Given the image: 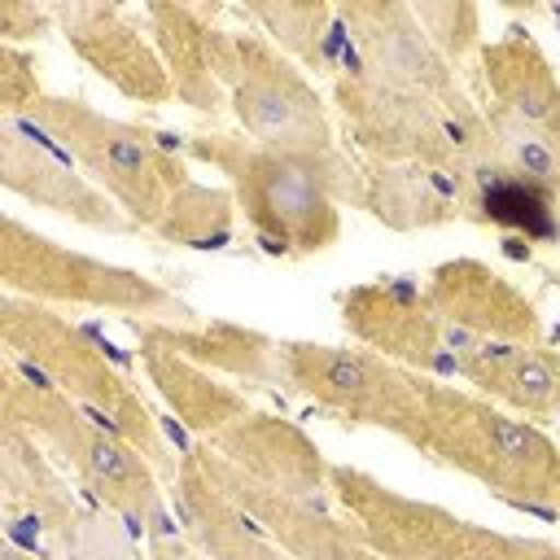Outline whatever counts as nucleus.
Listing matches in <instances>:
<instances>
[{
  "label": "nucleus",
  "instance_id": "nucleus-1",
  "mask_svg": "<svg viewBox=\"0 0 560 560\" xmlns=\"http://www.w3.org/2000/svg\"><path fill=\"white\" fill-rule=\"evenodd\" d=\"M184 158L228 175L236 210L245 214L267 254H324L341 241L337 201L363 210V166H354L346 153L337 162H298L254 144L249 136L201 127L184 136Z\"/></svg>",
  "mask_w": 560,
  "mask_h": 560
},
{
  "label": "nucleus",
  "instance_id": "nucleus-2",
  "mask_svg": "<svg viewBox=\"0 0 560 560\" xmlns=\"http://www.w3.org/2000/svg\"><path fill=\"white\" fill-rule=\"evenodd\" d=\"M0 416L18 420L48 455L52 464L74 477V486L127 521L131 534H166V499H162V472L114 429H105L88 407H79L70 394L48 385L44 376L26 372L18 359L4 354L0 368Z\"/></svg>",
  "mask_w": 560,
  "mask_h": 560
},
{
  "label": "nucleus",
  "instance_id": "nucleus-3",
  "mask_svg": "<svg viewBox=\"0 0 560 560\" xmlns=\"http://www.w3.org/2000/svg\"><path fill=\"white\" fill-rule=\"evenodd\" d=\"M0 341L4 354L18 359L26 372L44 376L61 394H70L79 407H88L105 429L127 438L158 472L162 481H175L179 455L166 451V438L140 398V389L114 368V359L101 350L96 337H88L74 319H66L57 306L4 293L0 298Z\"/></svg>",
  "mask_w": 560,
  "mask_h": 560
},
{
  "label": "nucleus",
  "instance_id": "nucleus-4",
  "mask_svg": "<svg viewBox=\"0 0 560 560\" xmlns=\"http://www.w3.org/2000/svg\"><path fill=\"white\" fill-rule=\"evenodd\" d=\"M442 468H455L508 503L556 508L560 494V442L525 416L499 402L424 376V442Z\"/></svg>",
  "mask_w": 560,
  "mask_h": 560
},
{
  "label": "nucleus",
  "instance_id": "nucleus-5",
  "mask_svg": "<svg viewBox=\"0 0 560 560\" xmlns=\"http://www.w3.org/2000/svg\"><path fill=\"white\" fill-rule=\"evenodd\" d=\"M18 118L39 127L144 232H153L171 197L184 184H192L184 162V136L149 131L140 122L109 118L79 96H52V92H44Z\"/></svg>",
  "mask_w": 560,
  "mask_h": 560
},
{
  "label": "nucleus",
  "instance_id": "nucleus-6",
  "mask_svg": "<svg viewBox=\"0 0 560 560\" xmlns=\"http://www.w3.org/2000/svg\"><path fill=\"white\" fill-rule=\"evenodd\" d=\"M328 486L337 508L385 560H560V542L551 538L477 525L442 503L402 494L354 464H332Z\"/></svg>",
  "mask_w": 560,
  "mask_h": 560
},
{
  "label": "nucleus",
  "instance_id": "nucleus-7",
  "mask_svg": "<svg viewBox=\"0 0 560 560\" xmlns=\"http://www.w3.org/2000/svg\"><path fill=\"white\" fill-rule=\"evenodd\" d=\"M0 284L4 293L44 302V306H88L114 311L122 319H158V324H201L188 302H179L166 284L105 262L96 254L70 249L18 214L0 219Z\"/></svg>",
  "mask_w": 560,
  "mask_h": 560
},
{
  "label": "nucleus",
  "instance_id": "nucleus-8",
  "mask_svg": "<svg viewBox=\"0 0 560 560\" xmlns=\"http://www.w3.org/2000/svg\"><path fill=\"white\" fill-rule=\"evenodd\" d=\"M289 389L350 429H385L416 451L424 442V376L363 346L289 341Z\"/></svg>",
  "mask_w": 560,
  "mask_h": 560
},
{
  "label": "nucleus",
  "instance_id": "nucleus-9",
  "mask_svg": "<svg viewBox=\"0 0 560 560\" xmlns=\"http://www.w3.org/2000/svg\"><path fill=\"white\" fill-rule=\"evenodd\" d=\"M228 92H232V118L241 122V136H249L254 144L276 149L298 162H337L341 158L332 118H328L315 83L262 31L236 35V74H232Z\"/></svg>",
  "mask_w": 560,
  "mask_h": 560
},
{
  "label": "nucleus",
  "instance_id": "nucleus-10",
  "mask_svg": "<svg viewBox=\"0 0 560 560\" xmlns=\"http://www.w3.org/2000/svg\"><path fill=\"white\" fill-rule=\"evenodd\" d=\"M346 57H350V39H346ZM332 105L363 162H424L455 179V131H451L455 105L446 109L424 92L381 83L363 74L354 57L341 61V70L332 74Z\"/></svg>",
  "mask_w": 560,
  "mask_h": 560
},
{
  "label": "nucleus",
  "instance_id": "nucleus-11",
  "mask_svg": "<svg viewBox=\"0 0 560 560\" xmlns=\"http://www.w3.org/2000/svg\"><path fill=\"white\" fill-rule=\"evenodd\" d=\"M337 18L346 26L350 57L363 74L407 92H424L446 109L468 101L459 70L433 48L407 0H346L337 4Z\"/></svg>",
  "mask_w": 560,
  "mask_h": 560
},
{
  "label": "nucleus",
  "instance_id": "nucleus-12",
  "mask_svg": "<svg viewBox=\"0 0 560 560\" xmlns=\"http://www.w3.org/2000/svg\"><path fill=\"white\" fill-rule=\"evenodd\" d=\"M0 184L39 206L52 210L79 228L105 232V236H131L140 232L109 192H101L39 127H31L26 118H4L0 122Z\"/></svg>",
  "mask_w": 560,
  "mask_h": 560
},
{
  "label": "nucleus",
  "instance_id": "nucleus-13",
  "mask_svg": "<svg viewBox=\"0 0 560 560\" xmlns=\"http://www.w3.org/2000/svg\"><path fill=\"white\" fill-rule=\"evenodd\" d=\"M192 455L206 468V477L289 551V560H385L381 551L368 547V538L359 534V525L350 516L328 512V499H298V494L258 486L254 477H245L236 464H228L206 442L192 446Z\"/></svg>",
  "mask_w": 560,
  "mask_h": 560
},
{
  "label": "nucleus",
  "instance_id": "nucleus-14",
  "mask_svg": "<svg viewBox=\"0 0 560 560\" xmlns=\"http://www.w3.org/2000/svg\"><path fill=\"white\" fill-rule=\"evenodd\" d=\"M61 39L70 52L105 79L118 96L136 105H166L175 101V83L166 74V61L158 57L149 26H140L118 4H92V0H57L48 4Z\"/></svg>",
  "mask_w": 560,
  "mask_h": 560
},
{
  "label": "nucleus",
  "instance_id": "nucleus-15",
  "mask_svg": "<svg viewBox=\"0 0 560 560\" xmlns=\"http://www.w3.org/2000/svg\"><path fill=\"white\" fill-rule=\"evenodd\" d=\"M424 302L446 324V341H508V346H547L534 298L494 271L481 258H446L424 284Z\"/></svg>",
  "mask_w": 560,
  "mask_h": 560
},
{
  "label": "nucleus",
  "instance_id": "nucleus-16",
  "mask_svg": "<svg viewBox=\"0 0 560 560\" xmlns=\"http://www.w3.org/2000/svg\"><path fill=\"white\" fill-rule=\"evenodd\" d=\"M223 4H144L140 18L149 26V39L158 57L166 61V74L175 83V101L188 105L201 118H219L232 109V74H236V35L214 26Z\"/></svg>",
  "mask_w": 560,
  "mask_h": 560
},
{
  "label": "nucleus",
  "instance_id": "nucleus-17",
  "mask_svg": "<svg viewBox=\"0 0 560 560\" xmlns=\"http://www.w3.org/2000/svg\"><path fill=\"white\" fill-rule=\"evenodd\" d=\"M341 328L372 354L394 359L420 376L455 372L446 324L424 302L420 284L411 280H368L337 293Z\"/></svg>",
  "mask_w": 560,
  "mask_h": 560
},
{
  "label": "nucleus",
  "instance_id": "nucleus-18",
  "mask_svg": "<svg viewBox=\"0 0 560 560\" xmlns=\"http://www.w3.org/2000/svg\"><path fill=\"white\" fill-rule=\"evenodd\" d=\"M206 446L219 451L228 464H236L258 486H271L280 494H298V499H328L332 494V486H328L332 464L324 459L315 438L284 416L249 407L228 429H219Z\"/></svg>",
  "mask_w": 560,
  "mask_h": 560
},
{
  "label": "nucleus",
  "instance_id": "nucleus-19",
  "mask_svg": "<svg viewBox=\"0 0 560 560\" xmlns=\"http://www.w3.org/2000/svg\"><path fill=\"white\" fill-rule=\"evenodd\" d=\"M136 341L175 350L206 372L236 376L262 389H289V341L245 328L236 319H201V324H158V319H127Z\"/></svg>",
  "mask_w": 560,
  "mask_h": 560
},
{
  "label": "nucleus",
  "instance_id": "nucleus-20",
  "mask_svg": "<svg viewBox=\"0 0 560 560\" xmlns=\"http://www.w3.org/2000/svg\"><path fill=\"white\" fill-rule=\"evenodd\" d=\"M451 368L512 416L560 420V354L547 346L451 341Z\"/></svg>",
  "mask_w": 560,
  "mask_h": 560
},
{
  "label": "nucleus",
  "instance_id": "nucleus-21",
  "mask_svg": "<svg viewBox=\"0 0 560 560\" xmlns=\"http://www.w3.org/2000/svg\"><path fill=\"white\" fill-rule=\"evenodd\" d=\"M477 74L490 109L560 136V74L525 26H508L499 39H481Z\"/></svg>",
  "mask_w": 560,
  "mask_h": 560
},
{
  "label": "nucleus",
  "instance_id": "nucleus-22",
  "mask_svg": "<svg viewBox=\"0 0 560 560\" xmlns=\"http://www.w3.org/2000/svg\"><path fill=\"white\" fill-rule=\"evenodd\" d=\"M171 490H175V508L188 525V538L210 560H289V551L206 477L192 446L179 451V468H175Z\"/></svg>",
  "mask_w": 560,
  "mask_h": 560
},
{
  "label": "nucleus",
  "instance_id": "nucleus-23",
  "mask_svg": "<svg viewBox=\"0 0 560 560\" xmlns=\"http://www.w3.org/2000/svg\"><path fill=\"white\" fill-rule=\"evenodd\" d=\"M363 210L389 232H424L464 219L459 184L424 162H359Z\"/></svg>",
  "mask_w": 560,
  "mask_h": 560
},
{
  "label": "nucleus",
  "instance_id": "nucleus-24",
  "mask_svg": "<svg viewBox=\"0 0 560 560\" xmlns=\"http://www.w3.org/2000/svg\"><path fill=\"white\" fill-rule=\"evenodd\" d=\"M140 368L149 376V385L162 394V402L179 416V424L188 433H197L201 442H210L219 429H228L236 416L249 411L245 394L223 385L214 372L197 368L192 359L162 350V346H144L140 341Z\"/></svg>",
  "mask_w": 560,
  "mask_h": 560
},
{
  "label": "nucleus",
  "instance_id": "nucleus-25",
  "mask_svg": "<svg viewBox=\"0 0 560 560\" xmlns=\"http://www.w3.org/2000/svg\"><path fill=\"white\" fill-rule=\"evenodd\" d=\"M249 22L262 26V35L293 57L302 70H324L328 79L346 61V26L332 4L324 0H249L241 4Z\"/></svg>",
  "mask_w": 560,
  "mask_h": 560
},
{
  "label": "nucleus",
  "instance_id": "nucleus-26",
  "mask_svg": "<svg viewBox=\"0 0 560 560\" xmlns=\"http://www.w3.org/2000/svg\"><path fill=\"white\" fill-rule=\"evenodd\" d=\"M232 223H236V197L232 188H206V184H184L166 214L158 219L153 236L166 245H184V249H223L232 241Z\"/></svg>",
  "mask_w": 560,
  "mask_h": 560
},
{
  "label": "nucleus",
  "instance_id": "nucleus-27",
  "mask_svg": "<svg viewBox=\"0 0 560 560\" xmlns=\"http://www.w3.org/2000/svg\"><path fill=\"white\" fill-rule=\"evenodd\" d=\"M44 556L48 560H153L149 551H140L127 521L92 503L88 494L70 512V521L44 542Z\"/></svg>",
  "mask_w": 560,
  "mask_h": 560
},
{
  "label": "nucleus",
  "instance_id": "nucleus-28",
  "mask_svg": "<svg viewBox=\"0 0 560 560\" xmlns=\"http://www.w3.org/2000/svg\"><path fill=\"white\" fill-rule=\"evenodd\" d=\"M481 114H486V127H490L499 153L508 158V166L560 206V136L529 127V122H521L503 109H490V105H481Z\"/></svg>",
  "mask_w": 560,
  "mask_h": 560
},
{
  "label": "nucleus",
  "instance_id": "nucleus-29",
  "mask_svg": "<svg viewBox=\"0 0 560 560\" xmlns=\"http://www.w3.org/2000/svg\"><path fill=\"white\" fill-rule=\"evenodd\" d=\"M416 22L424 26V35L433 39V48L459 70L468 57H477L481 48V9L468 0H420L411 4Z\"/></svg>",
  "mask_w": 560,
  "mask_h": 560
},
{
  "label": "nucleus",
  "instance_id": "nucleus-30",
  "mask_svg": "<svg viewBox=\"0 0 560 560\" xmlns=\"http://www.w3.org/2000/svg\"><path fill=\"white\" fill-rule=\"evenodd\" d=\"M39 96H44V88H39V61H35V52H26L18 44H0V114L4 118H18Z\"/></svg>",
  "mask_w": 560,
  "mask_h": 560
},
{
  "label": "nucleus",
  "instance_id": "nucleus-31",
  "mask_svg": "<svg viewBox=\"0 0 560 560\" xmlns=\"http://www.w3.org/2000/svg\"><path fill=\"white\" fill-rule=\"evenodd\" d=\"M52 22V9L39 4H22V0H0V44H22V39H39Z\"/></svg>",
  "mask_w": 560,
  "mask_h": 560
},
{
  "label": "nucleus",
  "instance_id": "nucleus-32",
  "mask_svg": "<svg viewBox=\"0 0 560 560\" xmlns=\"http://www.w3.org/2000/svg\"><path fill=\"white\" fill-rule=\"evenodd\" d=\"M149 556H153V560H210L197 542L179 538L175 529H166V534H149Z\"/></svg>",
  "mask_w": 560,
  "mask_h": 560
},
{
  "label": "nucleus",
  "instance_id": "nucleus-33",
  "mask_svg": "<svg viewBox=\"0 0 560 560\" xmlns=\"http://www.w3.org/2000/svg\"><path fill=\"white\" fill-rule=\"evenodd\" d=\"M0 560H44V556H31V551H22V547H13V542H9Z\"/></svg>",
  "mask_w": 560,
  "mask_h": 560
},
{
  "label": "nucleus",
  "instance_id": "nucleus-34",
  "mask_svg": "<svg viewBox=\"0 0 560 560\" xmlns=\"http://www.w3.org/2000/svg\"><path fill=\"white\" fill-rule=\"evenodd\" d=\"M547 13H551V22H556V26H560V4H551V9H547Z\"/></svg>",
  "mask_w": 560,
  "mask_h": 560
},
{
  "label": "nucleus",
  "instance_id": "nucleus-35",
  "mask_svg": "<svg viewBox=\"0 0 560 560\" xmlns=\"http://www.w3.org/2000/svg\"><path fill=\"white\" fill-rule=\"evenodd\" d=\"M556 508H560V494H556Z\"/></svg>",
  "mask_w": 560,
  "mask_h": 560
},
{
  "label": "nucleus",
  "instance_id": "nucleus-36",
  "mask_svg": "<svg viewBox=\"0 0 560 560\" xmlns=\"http://www.w3.org/2000/svg\"><path fill=\"white\" fill-rule=\"evenodd\" d=\"M556 280H560V271H556Z\"/></svg>",
  "mask_w": 560,
  "mask_h": 560
}]
</instances>
